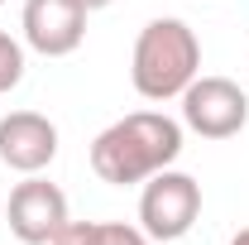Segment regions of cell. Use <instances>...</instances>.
I'll return each mask as SVG.
<instances>
[{
	"instance_id": "6da1fadb",
	"label": "cell",
	"mask_w": 249,
	"mask_h": 245,
	"mask_svg": "<svg viewBox=\"0 0 249 245\" xmlns=\"http://www.w3.org/2000/svg\"><path fill=\"white\" fill-rule=\"evenodd\" d=\"M178 154H182V125L163 111H134L91 140V168L110 187H134L173 168Z\"/></svg>"
},
{
	"instance_id": "7a4b0ae2",
	"label": "cell",
	"mask_w": 249,
	"mask_h": 245,
	"mask_svg": "<svg viewBox=\"0 0 249 245\" xmlns=\"http://www.w3.org/2000/svg\"><path fill=\"white\" fill-rule=\"evenodd\" d=\"M134 92L144 101H173L201 77V43L187 20H149L134 39V58H129Z\"/></svg>"
},
{
	"instance_id": "3957f363",
	"label": "cell",
	"mask_w": 249,
	"mask_h": 245,
	"mask_svg": "<svg viewBox=\"0 0 249 245\" xmlns=\"http://www.w3.org/2000/svg\"><path fill=\"white\" fill-rule=\"evenodd\" d=\"M201 216V183L192 173L163 168L154 178H144L139 192V226L149 241H182Z\"/></svg>"
},
{
	"instance_id": "277c9868",
	"label": "cell",
	"mask_w": 249,
	"mask_h": 245,
	"mask_svg": "<svg viewBox=\"0 0 249 245\" xmlns=\"http://www.w3.org/2000/svg\"><path fill=\"white\" fill-rule=\"evenodd\" d=\"M182 125L201 140H235L249 125V96L230 77H196L182 92Z\"/></svg>"
},
{
	"instance_id": "5b68a950",
	"label": "cell",
	"mask_w": 249,
	"mask_h": 245,
	"mask_svg": "<svg viewBox=\"0 0 249 245\" xmlns=\"http://www.w3.org/2000/svg\"><path fill=\"white\" fill-rule=\"evenodd\" d=\"M5 221H10V236L19 245H53V236L72 221L67 216V192L48 178H38V173H24V183L10 192Z\"/></svg>"
},
{
	"instance_id": "8992f818",
	"label": "cell",
	"mask_w": 249,
	"mask_h": 245,
	"mask_svg": "<svg viewBox=\"0 0 249 245\" xmlns=\"http://www.w3.org/2000/svg\"><path fill=\"white\" fill-rule=\"evenodd\" d=\"M19 29H24V43H29L34 53L67 58L87 39V10L77 0H24Z\"/></svg>"
},
{
	"instance_id": "52a82bcc",
	"label": "cell",
	"mask_w": 249,
	"mask_h": 245,
	"mask_svg": "<svg viewBox=\"0 0 249 245\" xmlns=\"http://www.w3.org/2000/svg\"><path fill=\"white\" fill-rule=\"evenodd\" d=\"M58 159V125L38 111L0 116V163L15 173H43Z\"/></svg>"
},
{
	"instance_id": "ba28073f",
	"label": "cell",
	"mask_w": 249,
	"mask_h": 245,
	"mask_svg": "<svg viewBox=\"0 0 249 245\" xmlns=\"http://www.w3.org/2000/svg\"><path fill=\"white\" fill-rule=\"evenodd\" d=\"M53 245H149L144 226H124V221H67Z\"/></svg>"
},
{
	"instance_id": "9c48e42d",
	"label": "cell",
	"mask_w": 249,
	"mask_h": 245,
	"mask_svg": "<svg viewBox=\"0 0 249 245\" xmlns=\"http://www.w3.org/2000/svg\"><path fill=\"white\" fill-rule=\"evenodd\" d=\"M19 82H24V48H19V39L0 29V96L15 92Z\"/></svg>"
},
{
	"instance_id": "30bf717a",
	"label": "cell",
	"mask_w": 249,
	"mask_h": 245,
	"mask_svg": "<svg viewBox=\"0 0 249 245\" xmlns=\"http://www.w3.org/2000/svg\"><path fill=\"white\" fill-rule=\"evenodd\" d=\"M77 5H82V10H87V15H91V10H106V5H110V0H77Z\"/></svg>"
},
{
	"instance_id": "8fae6325",
	"label": "cell",
	"mask_w": 249,
	"mask_h": 245,
	"mask_svg": "<svg viewBox=\"0 0 249 245\" xmlns=\"http://www.w3.org/2000/svg\"><path fill=\"white\" fill-rule=\"evenodd\" d=\"M230 245H249V226H245V231H235V241H230Z\"/></svg>"
},
{
	"instance_id": "7c38bea8",
	"label": "cell",
	"mask_w": 249,
	"mask_h": 245,
	"mask_svg": "<svg viewBox=\"0 0 249 245\" xmlns=\"http://www.w3.org/2000/svg\"><path fill=\"white\" fill-rule=\"evenodd\" d=\"M0 5H5V0H0Z\"/></svg>"
}]
</instances>
